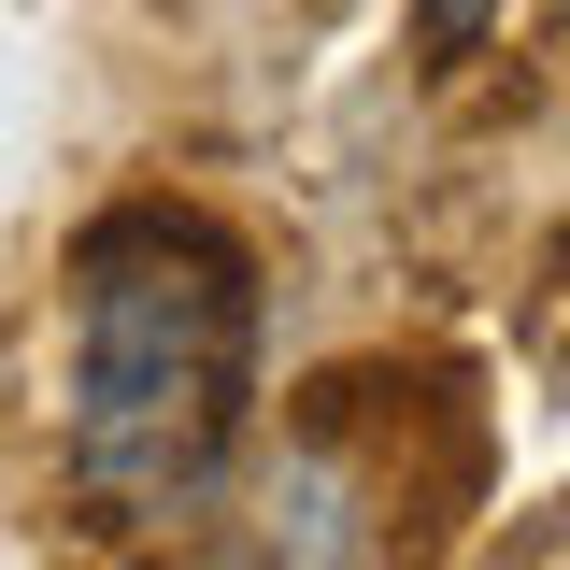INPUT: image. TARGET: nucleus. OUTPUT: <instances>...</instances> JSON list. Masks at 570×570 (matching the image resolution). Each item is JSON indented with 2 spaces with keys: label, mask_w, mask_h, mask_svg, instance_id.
I'll list each match as a JSON object with an SVG mask.
<instances>
[{
  "label": "nucleus",
  "mask_w": 570,
  "mask_h": 570,
  "mask_svg": "<svg viewBox=\"0 0 570 570\" xmlns=\"http://www.w3.org/2000/svg\"><path fill=\"white\" fill-rule=\"evenodd\" d=\"M257 442V257L200 200H115L71 243L58 471L100 528H200Z\"/></svg>",
  "instance_id": "f257e3e1"
},
{
  "label": "nucleus",
  "mask_w": 570,
  "mask_h": 570,
  "mask_svg": "<svg viewBox=\"0 0 570 570\" xmlns=\"http://www.w3.org/2000/svg\"><path fill=\"white\" fill-rule=\"evenodd\" d=\"M513 14V0H414V58L428 71H456V58H485V29Z\"/></svg>",
  "instance_id": "f03ea898"
}]
</instances>
